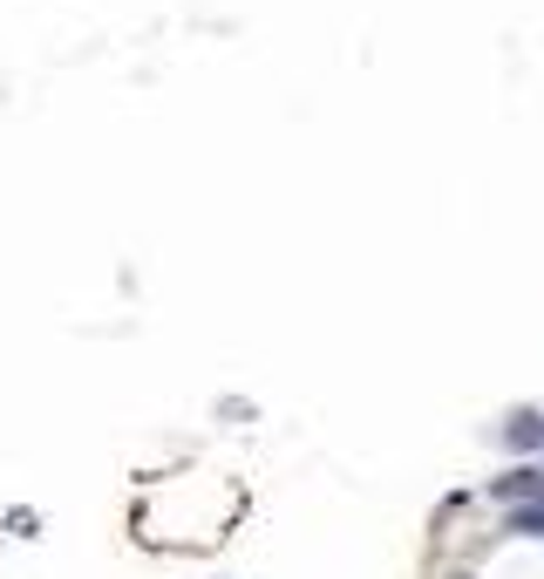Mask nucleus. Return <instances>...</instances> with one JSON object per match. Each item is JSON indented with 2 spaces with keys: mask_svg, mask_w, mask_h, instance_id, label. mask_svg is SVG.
Returning <instances> with one entry per match:
<instances>
[{
  "mask_svg": "<svg viewBox=\"0 0 544 579\" xmlns=\"http://www.w3.org/2000/svg\"><path fill=\"white\" fill-rule=\"evenodd\" d=\"M537 484H544L537 470H517V477H504V484H497V498H517V491H537Z\"/></svg>",
  "mask_w": 544,
  "mask_h": 579,
  "instance_id": "1",
  "label": "nucleus"
},
{
  "mask_svg": "<svg viewBox=\"0 0 544 579\" xmlns=\"http://www.w3.org/2000/svg\"><path fill=\"white\" fill-rule=\"evenodd\" d=\"M510 443H537V416H517L510 423Z\"/></svg>",
  "mask_w": 544,
  "mask_h": 579,
  "instance_id": "2",
  "label": "nucleus"
}]
</instances>
